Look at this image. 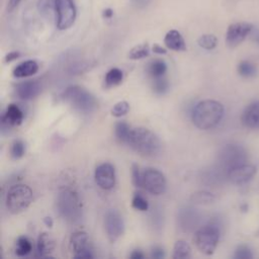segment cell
I'll return each mask as SVG.
<instances>
[{
	"mask_svg": "<svg viewBox=\"0 0 259 259\" xmlns=\"http://www.w3.org/2000/svg\"><path fill=\"white\" fill-rule=\"evenodd\" d=\"M224 106L217 100L199 101L192 109L191 119L199 130H210L219 124L224 116Z\"/></svg>",
	"mask_w": 259,
	"mask_h": 259,
	"instance_id": "1",
	"label": "cell"
},
{
	"mask_svg": "<svg viewBox=\"0 0 259 259\" xmlns=\"http://www.w3.org/2000/svg\"><path fill=\"white\" fill-rule=\"evenodd\" d=\"M126 145L137 153L147 157L156 156L162 147L158 136L149 128L142 126L132 130Z\"/></svg>",
	"mask_w": 259,
	"mask_h": 259,
	"instance_id": "2",
	"label": "cell"
},
{
	"mask_svg": "<svg viewBox=\"0 0 259 259\" xmlns=\"http://www.w3.org/2000/svg\"><path fill=\"white\" fill-rule=\"evenodd\" d=\"M59 214L67 222L76 224L82 218V204L78 194L70 188L62 190L57 197Z\"/></svg>",
	"mask_w": 259,
	"mask_h": 259,
	"instance_id": "3",
	"label": "cell"
},
{
	"mask_svg": "<svg viewBox=\"0 0 259 259\" xmlns=\"http://www.w3.org/2000/svg\"><path fill=\"white\" fill-rule=\"evenodd\" d=\"M32 198L33 193L28 185L14 184L6 192L5 205L11 213H19L30 205Z\"/></svg>",
	"mask_w": 259,
	"mask_h": 259,
	"instance_id": "4",
	"label": "cell"
},
{
	"mask_svg": "<svg viewBox=\"0 0 259 259\" xmlns=\"http://www.w3.org/2000/svg\"><path fill=\"white\" fill-rule=\"evenodd\" d=\"M63 98L73 105L75 109L83 113H90L97 106L95 97L88 90L78 85L67 87L63 92Z\"/></svg>",
	"mask_w": 259,
	"mask_h": 259,
	"instance_id": "5",
	"label": "cell"
},
{
	"mask_svg": "<svg viewBox=\"0 0 259 259\" xmlns=\"http://www.w3.org/2000/svg\"><path fill=\"white\" fill-rule=\"evenodd\" d=\"M220 227L214 223H208L198 228L194 235L196 248L205 255H211L219 244Z\"/></svg>",
	"mask_w": 259,
	"mask_h": 259,
	"instance_id": "6",
	"label": "cell"
},
{
	"mask_svg": "<svg viewBox=\"0 0 259 259\" xmlns=\"http://www.w3.org/2000/svg\"><path fill=\"white\" fill-rule=\"evenodd\" d=\"M248 153L246 149L238 144L225 145L219 153V166L226 175L231 169L247 163Z\"/></svg>",
	"mask_w": 259,
	"mask_h": 259,
	"instance_id": "7",
	"label": "cell"
},
{
	"mask_svg": "<svg viewBox=\"0 0 259 259\" xmlns=\"http://www.w3.org/2000/svg\"><path fill=\"white\" fill-rule=\"evenodd\" d=\"M77 10L73 0H57L56 25L64 30L71 27L76 19Z\"/></svg>",
	"mask_w": 259,
	"mask_h": 259,
	"instance_id": "8",
	"label": "cell"
},
{
	"mask_svg": "<svg viewBox=\"0 0 259 259\" xmlns=\"http://www.w3.org/2000/svg\"><path fill=\"white\" fill-rule=\"evenodd\" d=\"M167 181L164 174L156 168H147L143 172V187L153 195L165 192Z\"/></svg>",
	"mask_w": 259,
	"mask_h": 259,
	"instance_id": "9",
	"label": "cell"
},
{
	"mask_svg": "<svg viewBox=\"0 0 259 259\" xmlns=\"http://www.w3.org/2000/svg\"><path fill=\"white\" fill-rule=\"evenodd\" d=\"M70 248L71 251L74 253L75 258L89 259L94 257L89 236L84 231H78L71 235Z\"/></svg>",
	"mask_w": 259,
	"mask_h": 259,
	"instance_id": "10",
	"label": "cell"
},
{
	"mask_svg": "<svg viewBox=\"0 0 259 259\" xmlns=\"http://www.w3.org/2000/svg\"><path fill=\"white\" fill-rule=\"evenodd\" d=\"M104 227L109 241L115 242L124 231V223L120 213L115 209H109L104 217Z\"/></svg>",
	"mask_w": 259,
	"mask_h": 259,
	"instance_id": "11",
	"label": "cell"
},
{
	"mask_svg": "<svg viewBox=\"0 0 259 259\" xmlns=\"http://www.w3.org/2000/svg\"><path fill=\"white\" fill-rule=\"evenodd\" d=\"M254 29L253 25L249 22H236L229 25L226 33V42L230 48L239 46L248 34Z\"/></svg>",
	"mask_w": 259,
	"mask_h": 259,
	"instance_id": "12",
	"label": "cell"
},
{
	"mask_svg": "<svg viewBox=\"0 0 259 259\" xmlns=\"http://www.w3.org/2000/svg\"><path fill=\"white\" fill-rule=\"evenodd\" d=\"M94 179L96 184L104 189L109 190L115 185V169L112 164L104 162L99 164L94 172Z\"/></svg>",
	"mask_w": 259,
	"mask_h": 259,
	"instance_id": "13",
	"label": "cell"
},
{
	"mask_svg": "<svg viewBox=\"0 0 259 259\" xmlns=\"http://www.w3.org/2000/svg\"><path fill=\"white\" fill-rule=\"evenodd\" d=\"M256 174V167L252 164L245 163L243 165L237 166L227 173V178L233 184H244L252 179Z\"/></svg>",
	"mask_w": 259,
	"mask_h": 259,
	"instance_id": "14",
	"label": "cell"
},
{
	"mask_svg": "<svg viewBox=\"0 0 259 259\" xmlns=\"http://www.w3.org/2000/svg\"><path fill=\"white\" fill-rule=\"evenodd\" d=\"M200 218V213L197 211V209L191 207H184L179 211L178 223L183 231L189 232L198 226Z\"/></svg>",
	"mask_w": 259,
	"mask_h": 259,
	"instance_id": "15",
	"label": "cell"
},
{
	"mask_svg": "<svg viewBox=\"0 0 259 259\" xmlns=\"http://www.w3.org/2000/svg\"><path fill=\"white\" fill-rule=\"evenodd\" d=\"M23 120V111L20 109V107L14 103L9 104L5 111L3 112L1 116V125L2 130L4 127H10L19 125Z\"/></svg>",
	"mask_w": 259,
	"mask_h": 259,
	"instance_id": "16",
	"label": "cell"
},
{
	"mask_svg": "<svg viewBox=\"0 0 259 259\" xmlns=\"http://www.w3.org/2000/svg\"><path fill=\"white\" fill-rule=\"evenodd\" d=\"M41 91V85L37 80H27L18 83L15 87L16 95L24 100L36 97Z\"/></svg>",
	"mask_w": 259,
	"mask_h": 259,
	"instance_id": "17",
	"label": "cell"
},
{
	"mask_svg": "<svg viewBox=\"0 0 259 259\" xmlns=\"http://www.w3.org/2000/svg\"><path fill=\"white\" fill-rule=\"evenodd\" d=\"M241 121L248 128H259V100L250 103L245 108Z\"/></svg>",
	"mask_w": 259,
	"mask_h": 259,
	"instance_id": "18",
	"label": "cell"
},
{
	"mask_svg": "<svg viewBox=\"0 0 259 259\" xmlns=\"http://www.w3.org/2000/svg\"><path fill=\"white\" fill-rule=\"evenodd\" d=\"M56 247V241L54 237L49 233L39 234L36 241V255L39 257L50 256Z\"/></svg>",
	"mask_w": 259,
	"mask_h": 259,
	"instance_id": "19",
	"label": "cell"
},
{
	"mask_svg": "<svg viewBox=\"0 0 259 259\" xmlns=\"http://www.w3.org/2000/svg\"><path fill=\"white\" fill-rule=\"evenodd\" d=\"M165 46L175 52H183L186 50V44L181 33L176 29L169 30L164 37Z\"/></svg>",
	"mask_w": 259,
	"mask_h": 259,
	"instance_id": "20",
	"label": "cell"
},
{
	"mask_svg": "<svg viewBox=\"0 0 259 259\" xmlns=\"http://www.w3.org/2000/svg\"><path fill=\"white\" fill-rule=\"evenodd\" d=\"M38 71V64L33 60H26L18 64L13 69V76L15 78H25L34 75Z\"/></svg>",
	"mask_w": 259,
	"mask_h": 259,
	"instance_id": "21",
	"label": "cell"
},
{
	"mask_svg": "<svg viewBox=\"0 0 259 259\" xmlns=\"http://www.w3.org/2000/svg\"><path fill=\"white\" fill-rule=\"evenodd\" d=\"M147 72L153 79L163 77L167 72V64L161 59H155L148 64Z\"/></svg>",
	"mask_w": 259,
	"mask_h": 259,
	"instance_id": "22",
	"label": "cell"
},
{
	"mask_svg": "<svg viewBox=\"0 0 259 259\" xmlns=\"http://www.w3.org/2000/svg\"><path fill=\"white\" fill-rule=\"evenodd\" d=\"M123 73L118 68H111L104 77V85L106 88H111L119 85L122 82Z\"/></svg>",
	"mask_w": 259,
	"mask_h": 259,
	"instance_id": "23",
	"label": "cell"
},
{
	"mask_svg": "<svg viewBox=\"0 0 259 259\" xmlns=\"http://www.w3.org/2000/svg\"><path fill=\"white\" fill-rule=\"evenodd\" d=\"M191 255V248L189 244L184 240H178L173 247V258L174 259H185Z\"/></svg>",
	"mask_w": 259,
	"mask_h": 259,
	"instance_id": "24",
	"label": "cell"
},
{
	"mask_svg": "<svg viewBox=\"0 0 259 259\" xmlns=\"http://www.w3.org/2000/svg\"><path fill=\"white\" fill-rule=\"evenodd\" d=\"M238 73L239 75H241L244 78H253L255 76H257L258 74V69L257 66L253 63H251L250 61H241L238 64Z\"/></svg>",
	"mask_w": 259,
	"mask_h": 259,
	"instance_id": "25",
	"label": "cell"
},
{
	"mask_svg": "<svg viewBox=\"0 0 259 259\" xmlns=\"http://www.w3.org/2000/svg\"><path fill=\"white\" fill-rule=\"evenodd\" d=\"M32 251V244L25 236H20L15 243V254L19 257L28 255Z\"/></svg>",
	"mask_w": 259,
	"mask_h": 259,
	"instance_id": "26",
	"label": "cell"
},
{
	"mask_svg": "<svg viewBox=\"0 0 259 259\" xmlns=\"http://www.w3.org/2000/svg\"><path fill=\"white\" fill-rule=\"evenodd\" d=\"M56 8L57 0H38L37 2L38 12L46 17H51L53 15L56 16Z\"/></svg>",
	"mask_w": 259,
	"mask_h": 259,
	"instance_id": "27",
	"label": "cell"
},
{
	"mask_svg": "<svg viewBox=\"0 0 259 259\" xmlns=\"http://www.w3.org/2000/svg\"><path fill=\"white\" fill-rule=\"evenodd\" d=\"M132 128L125 121H118L114 127V134L116 139L123 144H127Z\"/></svg>",
	"mask_w": 259,
	"mask_h": 259,
	"instance_id": "28",
	"label": "cell"
},
{
	"mask_svg": "<svg viewBox=\"0 0 259 259\" xmlns=\"http://www.w3.org/2000/svg\"><path fill=\"white\" fill-rule=\"evenodd\" d=\"M150 55V47L148 44H140L135 46L128 52V58L131 60H141L147 58Z\"/></svg>",
	"mask_w": 259,
	"mask_h": 259,
	"instance_id": "29",
	"label": "cell"
},
{
	"mask_svg": "<svg viewBox=\"0 0 259 259\" xmlns=\"http://www.w3.org/2000/svg\"><path fill=\"white\" fill-rule=\"evenodd\" d=\"M215 200V196L206 190H199L191 195V201L199 204H209Z\"/></svg>",
	"mask_w": 259,
	"mask_h": 259,
	"instance_id": "30",
	"label": "cell"
},
{
	"mask_svg": "<svg viewBox=\"0 0 259 259\" xmlns=\"http://www.w3.org/2000/svg\"><path fill=\"white\" fill-rule=\"evenodd\" d=\"M197 44L204 50H213L218 45V38L213 34H203L197 39Z\"/></svg>",
	"mask_w": 259,
	"mask_h": 259,
	"instance_id": "31",
	"label": "cell"
},
{
	"mask_svg": "<svg viewBox=\"0 0 259 259\" xmlns=\"http://www.w3.org/2000/svg\"><path fill=\"white\" fill-rule=\"evenodd\" d=\"M132 205L134 208H136L140 211H146L149 208V202H148L147 198L139 192L134 194L133 199H132Z\"/></svg>",
	"mask_w": 259,
	"mask_h": 259,
	"instance_id": "32",
	"label": "cell"
},
{
	"mask_svg": "<svg viewBox=\"0 0 259 259\" xmlns=\"http://www.w3.org/2000/svg\"><path fill=\"white\" fill-rule=\"evenodd\" d=\"M25 153V145L21 140H15L10 148V155L13 159L17 160L24 156Z\"/></svg>",
	"mask_w": 259,
	"mask_h": 259,
	"instance_id": "33",
	"label": "cell"
},
{
	"mask_svg": "<svg viewBox=\"0 0 259 259\" xmlns=\"http://www.w3.org/2000/svg\"><path fill=\"white\" fill-rule=\"evenodd\" d=\"M128 110H130L128 102L122 100V101L116 102L112 106V108L110 110V113H111V115H113L115 117H121V116L125 115L128 112Z\"/></svg>",
	"mask_w": 259,
	"mask_h": 259,
	"instance_id": "34",
	"label": "cell"
},
{
	"mask_svg": "<svg viewBox=\"0 0 259 259\" xmlns=\"http://www.w3.org/2000/svg\"><path fill=\"white\" fill-rule=\"evenodd\" d=\"M152 88L155 93L164 94L169 89V82L167 81V79L164 78V76L160 78H155L153 81Z\"/></svg>",
	"mask_w": 259,
	"mask_h": 259,
	"instance_id": "35",
	"label": "cell"
},
{
	"mask_svg": "<svg viewBox=\"0 0 259 259\" xmlns=\"http://www.w3.org/2000/svg\"><path fill=\"white\" fill-rule=\"evenodd\" d=\"M233 258L235 259H252L253 253L251 249L246 245H240L233 255Z\"/></svg>",
	"mask_w": 259,
	"mask_h": 259,
	"instance_id": "36",
	"label": "cell"
},
{
	"mask_svg": "<svg viewBox=\"0 0 259 259\" xmlns=\"http://www.w3.org/2000/svg\"><path fill=\"white\" fill-rule=\"evenodd\" d=\"M132 181L136 187H143V173H141L137 164L132 166Z\"/></svg>",
	"mask_w": 259,
	"mask_h": 259,
	"instance_id": "37",
	"label": "cell"
},
{
	"mask_svg": "<svg viewBox=\"0 0 259 259\" xmlns=\"http://www.w3.org/2000/svg\"><path fill=\"white\" fill-rule=\"evenodd\" d=\"M165 251L162 247L160 246H155L152 248L151 250V257L155 258V259H162L165 258Z\"/></svg>",
	"mask_w": 259,
	"mask_h": 259,
	"instance_id": "38",
	"label": "cell"
},
{
	"mask_svg": "<svg viewBox=\"0 0 259 259\" xmlns=\"http://www.w3.org/2000/svg\"><path fill=\"white\" fill-rule=\"evenodd\" d=\"M20 57V54L18 52H10L8 53L5 58H4V61L5 63H10L12 61H15L16 59H18Z\"/></svg>",
	"mask_w": 259,
	"mask_h": 259,
	"instance_id": "39",
	"label": "cell"
},
{
	"mask_svg": "<svg viewBox=\"0 0 259 259\" xmlns=\"http://www.w3.org/2000/svg\"><path fill=\"white\" fill-rule=\"evenodd\" d=\"M152 51L155 53V54H158V55H165L167 53L166 49H164L163 47H161L160 45L158 44H155L153 47H152Z\"/></svg>",
	"mask_w": 259,
	"mask_h": 259,
	"instance_id": "40",
	"label": "cell"
},
{
	"mask_svg": "<svg viewBox=\"0 0 259 259\" xmlns=\"http://www.w3.org/2000/svg\"><path fill=\"white\" fill-rule=\"evenodd\" d=\"M150 0H132V3L138 7V8H143L149 4Z\"/></svg>",
	"mask_w": 259,
	"mask_h": 259,
	"instance_id": "41",
	"label": "cell"
},
{
	"mask_svg": "<svg viewBox=\"0 0 259 259\" xmlns=\"http://www.w3.org/2000/svg\"><path fill=\"white\" fill-rule=\"evenodd\" d=\"M144 257H145L144 253L140 250H134L130 255V258L132 259H143Z\"/></svg>",
	"mask_w": 259,
	"mask_h": 259,
	"instance_id": "42",
	"label": "cell"
},
{
	"mask_svg": "<svg viewBox=\"0 0 259 259\" xmlns=\"http://www.w3.org/2000/svg\"><path fill=\"white\" fill-rule=\"evenodd\" d=\"M20 1H21V0H9V1H8V5H7V9H8L9 11H11L12 9H14V8L19 4Z\"/></svg>",
	"mask_w": 259,
	"mask_h": 259,
	"instance_id": "43",
	"label": "cell"
},
{
	"mask_svg": "<svg viewBox=\"0 0 259 259\" xmlns=\"http://www.w3.org/2000/svg\"><path fill=\"white\" fill-rule=\"evenodd\" d=\"M113 15V10L110 8H106L103 10V17L104 18H110Z\"/></svg>",
	"mask_w": 259,
	"mask_h": 259,
	"instance_id": "44",
	"label": "cell"
},
{
	"mask_svg": "<svg viewBox=\"0 0 259 259\" xmlns=\"http://www.w3.org/2000/svg\"><path fill=\"white\" fill-rule=\"evenodd\" d=\"M44 223H45V225H46L48 228H52L53 225H54L53 220H52V218H50V217H46V218L44 219Z\"/></svg>",
	"mask_w": 259,
	"mask_h": 259,
	"instance_id": "45",
	"label": "cell"
},
{
	"mask_svg": "<svg viewBox=\"0 0 259 259\" xmlns=\"http://www.w3.org/2000/svg\"><path fill=\"white\" fill-rule=\"evenodd\" d=\"M253 38L255 39L256 42L259 44V30H255V32L253 33Z\"/></svg>",
	"mask_w": 259,
	"mask_h": 259,
	"instance_id": "46",
	"label": "cell"
}]
</instances>
